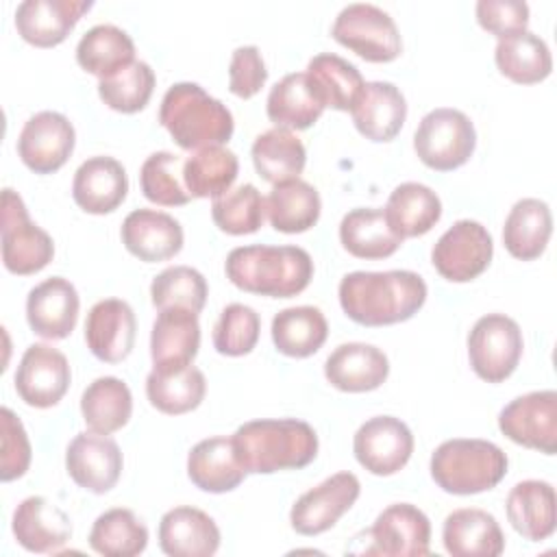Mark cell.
I'll return each mask as SVG.
<instances>
[{"label": "cell", "instance_id": "1", "mask_svg": "<svg viewBox=\"0 0 557 557\" xmlns=\"http://www.w3.org/2000/svg\"><path fill=\"white\" fill-rule=\"evenodd\" d=\"M344 313L363 326H387L413 318L426 300V283L411 270L350 272L337 287Z\"/></svg>", "mask_w": 557, "mask_h": 557}, {"label": "cell", "instance_id": "2", "mask_svg": "<svg viewBox=\"0 0 557 557\" xmlns=\"http://www.w3.org/2000/svg\"><path fill=\"white\" fill-rule=\"evenodd\" d=\"M226 278L248 292L270 298H292L313 278L311 255L300 246H239L224 261Z\"/></svg>", "mask_w": 557, "mask_h": 557}, {"label": "cell", "instance_id": "3", "mask_svg": "<svg viewBox=\"0 0 557 557\" xmlns=\"http://www.w3.org/2000/svg\"><path fill=\"white\" fill-rule=\"evenodd\" d=\"M231 437L239 463L252 474L298 470L318 455L313 426L296 418L252 420L242 424Z\"/></svg>", "mask_w": 557, "mask_h": 557}, {"label": "cell", "instance_id": "4", "mask_svg": "<svg viewBox=\"0 0 557 557\" xmlns=\"http://www.w3.org/2000/svg\"><path fill=\"white\" fill-rule=\"evenodd\" d=\"M159 122L183 150L224 146L235 131L233 113L196 83H174L159 107Z\"/></svg>", "mask_w": 557, "mask_h": 557}, {"label": "cell", "instance_id": "5", "mask_svg": "<svg viewBox=\"0 0 557 557\" xmlns=\"http://www.w3.org/2000/svg\"><path fill=\"white\" fill-rule=\"evenodd\" d=\"M500 446L476 437L442 442L431 455V476L448 494L470 496L496 487L507 474Z\"/></svg>", "mask_w": 557, "mask_h": 557}, {"label": "cell", "instance_id": "6", "mask_svg": "<svg viewBox=\"0 0 557 557\" xmlns=\"http://www.w3.org/2000/svg\"><path fill=\"white\" fill-rule=\"evenodd\" d=\"M474 146V124L463 111L450 107L429 111L413 133V150L418 159L437 172L461 168L472 157Z\"/></svg>", "mask_w": 557, "mask_h": 557}, {"label": "cell", "instance_id": "7", "mask_svg": "<svg viewBox=\"0 0 557 557\" xmlns=\"http://www.w3.org/2000/svg\"><path fill=\"white\" fill-rule=\"evenodd\" d=\"M337 44L370 63L394 61L400 50V33L392 15L374 4L355 2L344 7L331 28Z\"/></svg>", "mask_w": 557, "mask_h": 557}, {"label": "cell", "instance_id": "8", "mask_svg": "<svg viewBox=\"0 0 557 557\" xmlns=\"http://www.w3.org/2000/svg\"><path fill=\"white\" fill-rule=\"evenodd\" d=\"M2 263L11 274L28 276L44 270L54 257L52 237L28 218L17 191H2Z\"/></svg>", "mask_w": 557, "mask_h": 557}, {"label": "cell", "instance_id": "9", "mask_svg": "<svg viewBox=\"0 0 557 557\" xmlns=\"http://www.w3.org/2000/svg\"><path fill=\"white\" fill-rule=\"evenodd\" d=\"M524 348L518 322L505 313L479 318L468 333V359L474 374L487 383H503L513 374Z\"/></svg>", "mask_w": 557, "mask_h": 557}, {"label": "cell", "instance_id": "10", "mask_svg": "<svg viewBox=\"0 0 557 557\" xmlns=\"http://www.w3.org/2000/svg\"><path fill=\"white\" fill-rule=\"evenodd\" d=\"M363 546L352 553L385 557H422L429 555L431 522L422 509L411 503L385 507L374 524L361 533Z\"/></svg>", "mask_w": 557, "mask_h": 557}, {"label": "cell", "instance_id": "11", "mask_svg": "<svg viewBox=\"0 0 557 557\" xmlns=\"http://www.w3.org/2000/svg\"><path fill=\"white\" fill-rule=\"evenodd\" d=\"M494 242L487 228L474 220H457L433 246L431 261L450 283H468L483 274L492 261Z\"/></svg>", "mask_w": 557, "mask_h": 557}, {"label": "cell", "instance_id": "12", "mask_svg": "<svg viewBox=\"0 0 557 557\" xmlns=\"http://www.w3.org/2000/svg\"><path fill=\"white\" fill-rule=\"evenodd\" d=\"M498 429L513 444L557 453V392L540 389L513 398L498 413Z\"/></svg>", "mask_w": 557, "mask_h": 557}, {"label": "cell", "instance_id": "13", "mask_svg": "<svg viewBox=\"0 0 557 557\" xmlns=\"http://www.w3.org/2000/svg\"><path fill=\"white\" fill-rule=\"evenodd\" d=\"M352 453L368 472L376 476L396 474L411 459V429L400 418L374 416L357 429L352 437Z\"/></svg>", "mask_w": 557, "mask_h": 557}, {"label": "cell", "instance_id": "14", "mask_svg": "<svg viewBox=\"0 0 557 557\" xmlns=\"http://www.w3.org/2000/svg\"><path fill=\"white\" fill-rule=\"evenodd\" d=\"M17 396L35 409L54 407L67 392L72 370L67 357L50 344H30L15 370Z\"/></svg>", "mask_w": 557, "mask_h": 557}, {"label": "cell", "instance_id": "15", "mask_svg": "<svg viewBox=\"0 0 557 557\" xmlns=\"http://www.w3.org/2000/svg\"><path fill=\"white\" fill-rule=\"evenodd\" d=\"M361 483L352 472H335L320 485L307 490L289 511L292 529L300 535H320L357 503Z\"/></svg>", "mask_w": 557, "mask_h": 557}, {"label": "cell", "instance_id": "16", "mask_svg": "<svg viewBox=\"0 0 557 557\" xmlns=\"http://www.w3.org/2000/svg\"><path fill=\"white\" fill-rule=\"evenodd\" d=\"M72 122L57 111H39L26 120L17 137V154L35 174H52L74 152Z\"/></svg>", "mask_w": 557, "mask_h": 557}, {"label": "cell", "instance_id": "17", "mask_svg": "<svg viewBox=\"0 0 557 557\" xmlns=\"http://www.w3.org/2000/svg\"><path fill=\"white\" fill-rule=\"evenodd\" d=\"M122 450L115 440L104 433H78L67 444L65 450V470L70 479L91 492V494H107L122 474Z\"/></svg>", "mask_w": 557, "mask_h": 557}, {"label": "cell", "instance_id": "18", "mask_svg": "<svg viewBox=\"0 0 557 557\" xmlns=\"http://www.w3.org/2000/svg\"><path fill=\"white\" fill-rule=\"evenodd\" d=\"M137 322L131 305L122 298L98 300L85 320L89 352L104 363L124 361L135 346Z\"/></svg>", "mask_w": 557, "mask_h": 557}, {"label": "cell", "instance_id": "19", "mask_svg": "<svg viewBox=\"0 0 557 557\" xmlns=\"http://www.w3.org/2000/svg\"><path fill=\"white\" fill-rule=\"evenodd\" d=\"M81 298L76 287L63 276H50L35 285L26 298V320L35 335L44 339H65L78 320Z\"/></svg>", "mask_w": 557, "mask_h": 557}, {"label": "cell", "instance_id": "20", "mask_svg": "<svg viewBox=\"0 0 557 557\" xmlns=\"http://www.w3.org/2000/svg\"><path fill=\"white\" fill-rule=\"evenodd\" d=\"M91 7L89 0H24L15 9V28L30 46L52 48L67 39Z\"/></svg>", "mask_w": 557, "mask_h": 557}, {"label": "cell", "instance_id": "21", "mask_svg": "<svg viewBox=\"0 0 557 557\" xmlns=\"http://www.w3.org/2000/svg\"><path fill=\"white\" fill-rule=\"evenodd\" d=\"M124 248L146 263L168 261L183 248V226L170 213L157 209H135L122 222Z\"/></svg>", "mask_w": 557, "mask_h": 557}, {"label": "cell", "instance_id": "22", "mask_svg": "<svg viewBox=\"0 0 557 557\" xmlns=\"http://www.w3.org/2000/svg\"><path fill=\"white\" fill-rule=\"evenodd\" d=\"M128 194V176L124 165L113 157H89L83 161L72 181L74 202L94 215L115 211Z\"/></svg>", "mask_w": 557, "mask_h": 557}, {"label": "cell", "instance_id": "23", "mask_svg": "<svg viewBox=\"0 0 557 557\" xmlns=\"http://www.w3.org/2000/svg\"><path fill=\"white\" fill-rule=\"evenodd\" d=\"M200 348L198 313L170 307L157 313L150 333L152 370H176L194 361Z\"/></svg>", "mask_w": 557, "mask_h": 557}, {"label": "cell", "instance_id": "24", "mask_svg": "<svg viewBox=\"0 0 557 557\" xmlns=\"http://www.w3.org/2000/svg\"><path fill=\"white\" fill-rule=\"evenodd\" d=\"M389 374L387 355L363 342L339 344L324 361L326 381L348 394L372 392L385 383Z\"/></svg>", "mask_w": 557, "mask_h": 557}, {"label": "cell", "instance_id": "25", "mask_svg": "<svg viewBox=\"0 0 557 557\" xmlns=\"http://www.w3.org/2000/svg\"><path fill=\"white\" fill-rule=\"evenodd\" d=\"M17 544L30 553H57L72 537L70 516L44 496L24 498L11 522Z\"/></svg>", "mask_w": 557, "mask_h": 557}, {"label": "cell", "instance_id": "26", "mask_svg": "<svg viewBox=\"0 0 557 557\" xmlns=\"http://www.w3.org/2000/svg\"><path fill=\"white\" fill-rule=\"evenodd\" d=\"M159 546L170 557H209L220 548V529L202 509L181 505L163 513Z\"/></svg>", "mask_w": 557, "mask_h": 557}, {"label": "cell", "instance_id": "27", "mask_svg": "<svg viewBox=\"0 0 557 557\" xmlns=\"http://www.w3.org/2000/svg\"><path fill=\"white\" fill-rule=\"evenodd\" d=\"M355 128L370 141H392L405 120L407 102L403 91L387 81H370L350 111Z\"/></svg>", "mask_w": 557, "mask_h": 557}, {"label": "cell", "instance_id": "28", "mask_svg": "<svg viewBox=\"0 0 557 557\" xmlns=\"http://www.w3.org/2000/svg\"><path fill=\"white\" fill-rule=\"evenodd\" d=\"M246 474L248 472L237 459L233 437L215 435L200 440L187 455V476L202 492H231L246 479Z\"/></svg>", "mask_w": 557, "mask_h": 557}, {"label": "cell", "instance_id": "29", "mask_svg": "<svg viewBox=\"0 0 557 557\" xmlns=\"http://www.w3.org/2000/svg\"><path fill=\"white\" fill-rule=\"evenodd\" d=\"M507 518L511 527L531 542L553 535L557 524L555 487L548 481L527 479L516 483L507 494Z\"/></svg>", "mask_w": 557, "mask_h": 557}, {"label": "cell", "instance_id": "30", "mask_svg": "<svg viewBox=\"0 0 557 557\" xmlns=\"http://www.w3.org/2000/svg\"><path fill=\"white\" fill-rule=\"evenodd\" d=\"M442 540L453 557H498L505 550V535L496 518L474 507L450 511Z\"/></svg>", "mask_w": 557, "mask_h": 557}, {"label": "cell", "instance_id": "31", "mask_svg": "<svg viewBox=\"0 0 557 557\" xmlns=\"http://www.w3.org/2000/svg\"><path fill=\"white\" fill-rule=\"evenodd\" d=\"M339 242L357 259L392 257L405 242L379 207H357L339 222Z\"/></svg>", "mask_w": 557, "mask_h": 557}, {"label": "cell", "instance_id": "32", "mask_svg": "<svg viewBox=\"0 0 557 557\" xmlns=\"http://www.w3.org/2000/svg\"><path fill=\"white\" fill-rule=\"evenodd\" d=\"M265 113L270 122L287 131H305L324 113V104L315 96L307 72L285 74L268 94Z\"/></svg>", "mask_w": 557, "mask_h": 557}, {"label": "cell", "instance_id": "33", "mask_svg": "<svg viewBox=\"0 0 557 557\" xmlns=\"http://www.w3.org/2000/svg\"><path fill=\"white\" fill-rule=\"evenodd\" d=\"M550 233L553 215L548 205L540 198H522L505 218L503 244L511 257L533 261L546 250Z\"/></svg>", "mask_w": 557, "mask_h": 557}, {"label": "cell", "instance_id": "34", "mask_svg": "<svg viewBox=\"0 0 557 557\" xmlns=\"http://www.w3.org/2000/svg\"><path fill=\"white\" fill-rule=\"evenodd\" d=\"M322 200L318 189L302 181L292 178L272 185L265 198V213L274 231L278 233H305L320 220Z\"/></svg>", "mask_w": 557, "mask_h": 557}, {"label": "cell", "instance_id": "35", "mask_svg": "<svg viewBox=\"0 0 557 557\" xmlns=\"http://www.w3.org/2000/svg\"><path fill=\"white\" fill-rule=\"evenodd\" d=\"M270 333L281 355L305 359L324 346L329 337V322L318 307H287L272 318Z\"/></svg>", "mask_w": 557, "mask_h": 557}, {"label": "cell", "instance_id": "36", "mask_svg": "<svg viewBox=\"0 0 557 557\" xmlns=\"http://www.w3.org/2000/svg\"><path fill=\"white\" fill-rule=\"evenodd\" d=\"M78 65L102 78H111L135 61V44L126 30L115 24L91 26L76 46Z\"/></svg>", "mask_w": 557, "mask_h": 557}, {"label": "cell", "instance_id": "37", "mask_svg": "<svg viewBox=\"0 0 557 557\" xmlns=\"http://www.w3.org/2000/svg\"><path fill=\"white\" fill-rule=\"evenodd\" d=\"M383 211L403 239L420 237L440 222L442 200L431 187L407 181L394 187Z\"/></svg>", "mask_w": 557, "mask_h": 557}, {"label": "cell", "instance_id": "38", "mask_svg": "<svg viewBox=\"0 0 557 557\" xmlns=\"http://www.w3.org/2000/svg\"><path fill=\"white\" fill-rule=\"evenodd\" d=\"M494 61L498 72L518 85L542 83L553 70V57L546 41L531 30L498 39Z\"/></svg>", "mask_w": 557, "mask_h": 557}, {"label": "cell", "instance_id": "39", "mask_svg": "<svg viewBox=\"0 0 557 557\" xmlns=\"http://www.w3.org/2000/svg\"><path fill=\"white\" fill-rule=\"evenodd\" d=\"M307 78L324 109L337 111H352L366 85L361 72L333 52L315 54L307 63Z\"/></svg>", "mask_w": 557, "mask_h": 557}, {"label": "cell", "instance_id": "40", "mask_svg": "<svg viewBox=\"0 0 557 557\" xmlns=\"http://www.w3.org/2000/svg\"><path fill=\"white\" fill-rule=\"evenodd\" d=\"M250 154L257 174L272 185L300 178L307 163V150L298 135L278 126L257 135Z\"/></svg>", "mask_w": 557, "mask_h": 557}, {"label": "cell", "instance_id": "41", "mask_svg": "<svg viewBox=\"0 0 557 557\" xmlns=\"http://www.w3.org/2000/svg\"><path fill=\"white\" fill-rule=\"evenodd\" d=\"M207 394L205 374L196 366L176 370H150L146 376V396L150 405L168 416L194 411Z\"/></svg>", "mask_w": 557, "mask_h": 557}, {"label": "cell", "instance_id": "42", "mask_svg": "<svg viewBox=\"0 0 557 557\" xmlns=\"http://www.w3.org/2000/svg\"><path fill=\"white\" fill-rule=\"evenodd\" d=\"M81 413L85 424L96 433H115L131 420L133 394L117 376H100L91 381L81 396Z\"/></svg>", "mask_w": 557, "mask_h": 557}, {"label": "cell", "instance_id": "43", "mask_svg": "<svg viewBox=\"0 0 557 557\" xmlns=\"http://www.w3.org/2000/svg\"><path fill=\"white\" fill-rule=\"evenodd\" d=\"M237 172L239 161L233 150L209 146L185 159L183 183L191 198H218L231 189Z\"/></svg>", "mask_w": 557, "mask_h": 557}, {"label": "cell", "instance_id": "44", "mask_svg": "<svg viewBox=\"0 0 557 557\" xmlns=\"http://www.w3.org/2000/svg\"><path fill=\"white\" fill-rule=\"evenodd\" d=\"M89 546L104 557H135L148 546V529L131 509L115 507L96 518Z\"/></svg>", "mask_w": 557, "mask_h": 557}, {"label": "cell", "instance_id": "45", "mask_svg": "<svg viewBox=\"0 0 557 557\" xmlns=\"http://www.w3.org/2000/svg\"><path fill=\"white\" fill-rule=\"evenodd\" d=\"M211 218L226 235H250L263 226L265 200L252 183H244L213 198Z\"/></svg>", "mask_w": 557, "mask_h": 557}, {"label": "cell", "instance_id": "46", "mask_svg": "<svg viewBox=\"0 0 557 557\" xmlns=\"http://www.w3.org/2000/svg\"><path fill=\"white\" fill-rule=\"evenodd\" d=\"M183 165L185 161L174 152H152L139 170L141 194L161 207L187 205L191 196L183 183Z\"/></svg>", "mask_w": 557, "mask_h": 557}, {"label": "cell", "instance_id": "47", "mask_svg": "<svg viewBox=\"0 0 557 557\" xmlns=\"http://www.w3.org/2000/svg\"><path fill=\"white\" fill-rule=\"evenodd\" d=\"M207 281L205 276L189 265H172L159 272L150 283V300L161 309L183 307L194 313H200L207 302Z\"/></svg>", "mask_w": 557, "mask_h": 557}, {"label": "cell", "instance_id": "48", "mask_svg": "<svg viewBox=\"0 0 557 557\" xmlns=\"http://www.w3.org/2000/svg\"><path fill=\"white\" fill-rule=\"evenodd\" d=\"M154 72L146 61H133L122 72L98 83L100 100L117 113L141 111L154 91Z\"/></svg>", "mask_w": 557, "mask_h": 557}, {"label": "cell", "instance_id": "49", "mask_svg": "<svg viewBox=\"0 0 557 557\" xmlns=\"http://www.w3.org/2000/svg\"><path fill=\"white\" fill-rule=\"evenodd\" d=\"M259 313L248 305L231 302L220 311V318L213 326V348L226 357L248 355L259 342Z\"/></svg>", "mask_w": 557, "mask_h": 557}, {"label": "cell", "instance_id": "50", "mask_svg": "<svg viewBox=\"0 0 557 557\" xmlns=\"http://www.w3.org/2000/svg\"><path fill=\"white\" fill-rule=\"evenodd\" d=\"M0 424H2V450H0V479L4 483L15 481L26 474L30 466V442L22 420L9 409H0Z\"/></svg>", "mask_w": 557, "mask_h": 557}, {"label": "cell", "instance_id": "51", "mask_svg": "<svg viewBox=\"0 0 557 557\" xmlns=\"http://www.w3.org/2000/svg\"><path fill=\"white\" fill-rule=\"evenodd\" d=\"M476 22L498 39L522 33L529 26V4L522 0H479Z\"/></svg>", "mask_w": 557, "mask_h": 557}, {"label": "cell", "instance_id": "52", "mask_svg": "<svg viewBox=\"0 0 557 557\" xmlns=\"http://www.w3.org/2000/svg\"><path fill=\"white\" fill-rule=\"evenodd\" d=\"M268 81V70L257 46H239L231 54L228 89L237 98H252Z\"/></svg>", "mask_w": 557, "mask_h": 557}]
</instances>
